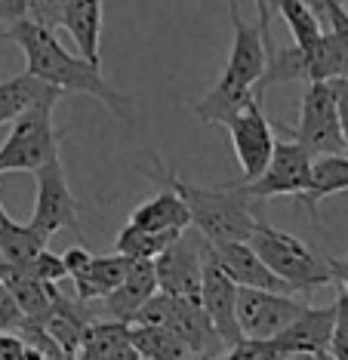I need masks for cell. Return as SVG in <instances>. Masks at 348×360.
<instances>
[{"mask_svg":"<svg viewBox=\"0 0 348 360\" xmlns=\"http://www.w3.org/2000/svg\"><path fill=\"white\" fill-rule=\"evenodd\" d=\"M130 225L148 228V231H185V228L192 225V212H188L179 191L163 188L161 194H154L151 200L139 203V207L132 210Z\"/></svg>","mask_w":348,"mask_h":360,"instance_id":"obj_20","label":"cell"},{"mask_svg":"<svg viewBox=\"0 0 348 360\" xmlns=\"http://www.w3.org/2000/svg\"><path fill=\"white\" fill-rule=\"evenodd\" d=\"M157 292V274H154V259H132L127 277L118 283V290L105 296L108 314L114 321L132 323V317L139 314V308L145 305Z\"/></svg>","mask_w":348,"mask_h":360,"instance_id":"obj_16","label":"cell"},{"mask_svg":"<svg viewBox=\"0 0 348 360\" xmlns=\"http://www.w3.org/2000/svg\"><path fill=\"white\" fill-rule=\"evenodd\" d=\"M130 262L120 252H111V256H89V262L80 271H74V290H77V299L89 305L96 299H105L108 292L118 290V283L127 277Z\"/></svg>","mask_w":348,"mask_h":360,"instance_id":"obj_18","label":"cell"},{"mask_svg":"<svg viewBox=\"0 0 348 360\" xmlns=\"http://www.w3.org/2000/svg\"><path fill=\"white\" fill-rule=\"evenodd\" d=\"M206 252L216 259V265L225 271L237 286H256V290H278L293 292L280 277L259 259V252L250 247V240H228V243H206Z\"/></svg>","mask_w":348,"mask_h":360,"instance_id":"obj_15","label":"cell"},{"mask_svg":"<svg viewBox=\"0 0 348 360\" xmlns=\"http://www.w3.org/2000/svg\"><path fill=\"white\" fill-rule=\"evenodd\" d=\"M28 15V0H0V22L4 25H13Z\"/></svg>","mask_w":348,"mask_h":360,"instance_id":"obj_34","label":"cell"},{"mask_svg":"<svg viewBox=\"0 0 348 360\" xmlns=\"http://www.w3.org/2000/svg\"><path fill=\"white\" fill-rule=\"evenodd\" d=\"M111 360H142V354H139V351H136V348H132L130 342H127V345H123V348H120V351H118V354H114Z\"/></svg>","mask_w":348,"mask_h":360,"instance_id":"obj_37","label":"cell"},{"mask_svg":"<svg viewBox=\"0 0 348 360\" xmlns=\"http://www.w3.org/2000/svg\"><path fill=\"white\" fill-rule=\"evenodd\" d=\"M330 271H333V283L348 290V259H330Z\"/></svg>","mask_w":348,"mask_h":360,"instance_id":"obj_36","label":"cell"},{"mask_svg":"<svg viewBox=\"0 0 348 360\" xmlns=\"http://www.w3.org/2000/svg\"><path fill=\"white\" fill-rule=\"evenodd\" d=\"M10 222H13V219H10V212H6V210H4V203H0V231H4V228L10 225Z\"/></svg>","mask_w":348,"mask_h":360,"instance_id":"obj_38","label":"cell"},{"mask_svg":"<svg viewBox=\"0 0 348 360\" xmlns=\"http://www.w3.org/2000/svg\"><path fill=\"white\" fill-rule=\"evenodd\" d=\"M62 89L44 84L40 77L35 75H19V77H10L0 84V127L4 124H13L22 111L35 108V105H56L62 99Z\"/></svg>","mask_w":348,"mask_h":360,"instance_id":"obj_19","label":"cell"},{"mask_svg":"<svg viewBox=\"0 0 348 360\" xmlns=\"http://www.w3.org/2000/svg\"><path fill=\"white\" fill-rule=\"evenodd\" d=\"M130 345L142 360H188L192 351L173 330L161 323H130Z\"/></svg>","mask_w":348,"mask_h":360,"instance_id":"obj_22","label":"cell"},{"mask_svg":"<svg viewBox=\"0 0 348 360\" xmlns=\"http://www.w3.org/2000/svg\"><path fill=\"white\" fill-rule=\"evenodd\" d=\"M179 234L182 231H148V228L127 222L118 234V240H114V252H120L127 259H157Z\"/></svg>","mask_w":348,"mask_h":360,"instance_id":"obj_24","label":"cell"},{"mask_svg":"<svg viewBox=\"0 0 348 360\" xmlns=\"http://www.w3.org/2000/svg\"><path fill=\"white\" fill-rule=\"evenodd\" d=\"M228 136L231 148L240 163V182H250L265 169L271 151H275V124L265 117L262 111V96H253L250 102L228 120Z\"/></svg>","mask_w":348,"mask_h":360,"instance_id":"obj_11","label":"cell"},{"mask_svg":"<svg viewBox=\"0 0 348 360\" xmlns=\"http://www.w3.org/2000/svg\"><path fill=\"white\" fill-rule=\"evenodd\" d=\"M62 262H65V271L74 274V271H80V268H84L87 262H89V250H87V247H71V250L62 256Z\"/></svg>","mask_w":348,"mask_h":360,"instance_id":"obj_35","label":"cell"},{"mask_svg":"<svg viewBox=\"0 0 348 360\" xmlns=\"http://www.w3.org/2000/svg\"><path fill=\"white\" fill-rule=\"evenodd\" d=\"M339 317H336V330H333V339H330V348L327 354L333 360H348V292L339 290Z\"/></svg>","mask_w":348,"mask_h":360,"instance_id":"obj_29","label":"cell"},{"mask_svg":"<svg viewBox=\"0 0 348 360\" xmlns=\"http://www.w3.org/2000/svg\"><path fill=\"white\" fill-rule=\"evenodd\" d=\"M311 160L314 154L296 139L275 142L265 169L250 182H237L240 191L250 200H271V198H296L299 200L309 191L311 182Z\"/></svg>","mask_w":348,"mask_h":360,"instance_id":"obj_7","label":"cell"},{"mask_svg":"<svg viewBox=\"0 0 348 360\" xmlns=\"http://www.w3.org/2000/svg\"><path fill=\"white\" fill-rule=\"evenodd\" d=\"M132 323H161L173 330L188 351L197 357H219L222 354V339L213 326L210 314L201 305V296H170V292L157 290L151 299L139 308Z\"/></svg>","mask_w":348,"mask_h":360,"instance_id":"obj_5","label":"cell"},{"mask_svg":"<svg viewBox=\"0 0 348 360\" xmlns=\"http://www.w3.org/2000/svg\"><path fill=\"white\" fill-rule=\"evenodd\" d=\"M201 305L216 326L222 345H235L240 335L237 326V283L216 265V259L204 247V271H201Z\"/></svg>","mask_w":348,"mask_h":360,"instance_id":"obj_14","label":"cell"},{"mask_svg":"<svg viewBox=\"0 0 348 360\" xmlns=\"http://www.w3.org/2000/svg\"><path fill=\"white\" fill-rule=\"evenodd\" d=\"M6 37L22 50L28 75L40 77L44 84L62 89V93L93 96V99H99L102 105H108L123 124H130V127L136 124V114H132V105L127 96L118 93V89L102 77L99 65H89L84 56H74L65 50L53 28H44L31 19H19L10 25Z\"/></svg>","mask_w":348,"mask_h":360,"instance_id":"obj_1","label":"cell"},{"mask_svg":"<svg viewBox=\"0 0 348 360\" xmlns=\"http://www.w3.org/2000/svg\"><path fill=\"white\" fill-rule=\"evenodd\" d=\"M56 105H35L13 120L10 136L0 145V176L37 173L44 163L59 158V133L53 127Z\"/></svg>","mask_w":348,"mask_h":360,"instance_id":"obj_6","label":"cell"},{"mask_svg":"<svg viewBox=\"0 0 348 360\" xmlns=\"http://www.w3.org/2000/svg\"><path fill=\"white\" fill-rule=\"evenodd\" d=\"M309 302L296 299V292L256 290L237 286V326L244 339H275L305 311Z\"/></svg>","mask_w":348,"mask_h":360,"instance_id":"obj_9","label":"cell"},{"mask_svg":"<svg viewBox=\"0 0 348 360\" xmlns=\"http://www.w3.org/2000/svg\"><path fill=\"white\" fill-rule=\"evenodd\" d=\"M204 234L188 225L161 256L154 259L157 290L170 296H201V271H204Z\"/></svg>","mask_w":348,"mask_h":360,"instance_id":"obj_12","label":"cell"},{"mask_svg":"<svg viewBox=\"0 0 348 360\" xmlns=\"http://www.w3.org/2000/svg\"><path fill=\"white\" fill-rule=\"evenodd\" d=\"M336 93V111H339V129H342V142H345V154H348V75L330 80Z\"/></svg>","mask_w":348,"mask_h":360,"instance_id":"obj_33","label":"cell"},{"mask_svg":"<svg viewBox=\"0 0 348 360\" xmlns=\"http://www.w3.org/2000/svg\"><path fill=\"white\" fill-rule=\"evenodd\" d=\"M59 28L71 34L77 53L89 65L102 62V0H71L62 13Z\"/></svg>","mask_w":348,"mask_h":360,"instance_id":"obj_17","label":"cell"},{"mask_svg":"<svg viewBox=\"0 0 348 360\" xmlns=\"http://www.w3.org/2000/svg\"><path fill=\"white\" fill-rule=\"evenodd\" d=\"M250 247L259 252V259L284 281L293 292H309L321 290V286L333 283V271H330V259L314 252L309 243L299 240L296 234H287L280 228H271L265 222H256L250 234Z\"/></svg>","mask_w":348,"mask_h":360,"instance_id":"obj_4","label":"cell"},{"mask_svg":"<svg viewBox=\"0 0 348 360\" xmlns=\"http://www.w3.org/2000/svg\"><path fill=\"white\" fill-rule=\"evenodd\" d=\"M148 179H157L167 188L182 194L188 212H192V228L204 234L206 243H228V240H250L253 228H256V212L253 200L240 191L237 182L228 185H192L185 179H179L176 173H170L161 163V158H151V169Z\"/></svg>","mask_w":348,"mask_h":360,"instance_id":"obj_3","label":"cell"},{"mask_svg":"<svg viewBox=\"0 0 348 360\" xmlns=\"http://www.w3.org/2000/svg\"><path fill=\"white\" fill-rule=\"evenodd\" d=\"M318 4L324 6V13L330 19V31L339 37V44H342L348 53V10L342 6V0H318Z\"/></svg>","mask_w":348,"mask_h":360,"instance_id":"obj_31","label":"cell"},{"mask_svg":"<svg viewBox=\"0 0 348 360\" xmlns=\"http://www.w3.org/2000/svg\"><path fill=\"white\" fill-rule=\"evenodd\" d=\"M127 342H130V323H123V321L96 323V321H89L74 360H111Z\"/></svg>","mask_w":348,"mask_h":360,"instance_id":"obj_23","label":"cell"},{"mask_svg":"<svg viewBox=\"0 0 348 360\" xmlns=\"http://www.w3.org/2000/svg\"><path fill=\"white\" fill-rule=\"evenodd\" d=\"M37 179V200H35V212H31V228L37 234H44L46 240H53L59 231H77V200H74L68 179H65L62 160H49L35 173Z\"/></svg>","mask_w":348,"mask_h":360,"instance_id":"obj_10","label":"cell"},{"mask_svg":"<svg viewBox=\"0 0 348 360\" xmlns=\"http://www.w3.org/2000/svg\"><path fill=\"white\" fill-rule=\"evenodd\" d=\"M348 191V154H318L311 160V182L302 194V203L311 219H318V203Z\"/></svg>","mask_w":348,"mask_h":360,"instance_id":"obj_21","label":"cell"},{"mask_svg":"<svg viewBox=\"0 0 348 360\" xmlns=\"http://www.w3.org/2000/svg\"><path fill=\"white\" fill-rule=\"evenodd\" d=\"M25 317L19 305H15L13 292L6 290V286H0V330H13V326H22Z\"/></svg>","mask_w":348,"mask_h":360,"instance_id":"obj_32","label":"cell"},{"mask_svg":"<svg viewBox=\"0 0 348 360\" xmlns=\"http://www.w3.org/2000/svg\"><path fill=\"white\" fill-rule=\"evenodd\" d=\"M68 4L71 0H28V15H25V19H31V22H37V25L56 31Z\"/></svg>","mask_w":348,"mask_h":360,"instance_id":"obj_30","label":"cell"},{"mask_svg":"<svg viewBox=\"0 0 348 360\" xmlns=\"http://www.w3.org/2000/svg\"><path fill=\"white\" fill-rule=\"evenodd\" d=\"M216 360H290L278 348L275 339H237L235 345L222 348Z\"/></svg>","mask_w":348,"mask_h":360,"instance_id":"obj_27","label":"cell"},{"mask_svg":"<svg viewBox=\"0 0 348 360\" xmlns=\"http://www.w3.org/2000/svg\"><path fill=\"white\" fill-rule=\"evenodd\" d=\"M46 237L37 234L31 225H19V222H10L0 231V259L6 262H28L35 259L40 250H46Z\"/></svg>","mask_w":348,"mask_h":360,"instance_id":"obj_25","label":"cell"},{"mask_svg":"<svg viewBox=\"0 0 348 360\" xmlns=\"http://www.w3.org/2000/svg\"><path fill=\"white\" fill-rule=\"evenodd\" d=\"M201 360H216V357H201Z\"/></svg>","mask_w":348,"mask_h":360,"instance_id":"obj_39","label":"cell"},{"mask_svg":"<svg viewBox=\"0 0 348 360\" xmlns=\"http://www.w3.org/2000/svg\"><path fill=\"white\" fill-rule=\"evenodd\" d=\"M228 15L231 25H235V40H231V53L225 62V71L216 80V86L197 102L194 114L204 124L213 127H225L235 114L244 108L247 102L256 96V84H259L265 62H268V46L259 25H250L240 15L237 0H228Z\"/></svg>","mask_w":348,"mask_h":360,"instance_id":"obj_2","label":"cell"},{"mask_svg":"<svg viewBox=\"0 0 348 360\" xmlns=\"http://www.w3.org/2000/svg\"><path fill=\"white\" fill-rule=\"evenodd\" d=\"M25 271H28L31 277H37V281H49V283H59L65 274V262L62 256H56V252H49V250H40L35 259H28L25 262Z\"/></svg>","mask_w":348,"mask_h":360,"instance_id":"obj_28","label":"cell"},{"mask_svg":"<svg viewBox=\"0 0 348 360\" xmlns=\"http://www.w3.org/2000/svg\"><path fill=\"white\" fill-rule=\"evenodd\" d=\"M280 127L290 139L302 142L314 158L318 154H345L342 129H339V111H336V93L330 80H311L302 93L299 108V127Z\"/></svg>","mask_w":348,"mask_h":360,"instance_id":"obj_8","label":"cell"},{"mask_svg":"<svg viewBox=\"0 0 348 360\" xmlns=\"http://www.w3.org/2000/svg\"><path fill=\"white\" fill-rule=\"evenodd\" d=\"M336 317H339V302L324 308H311L305 305V311L287 326L284 333L275 335L278 348L287 357H311V360H327V348L336 330Z\"/></svg>","mask_w":348,"mask_h":360,"instance_id":"obj_13","label":"cell"},{"mask_svg":"<svg viewBox=\"0 0 348 360\" xmlns=\"http://www.w3.org/2000/svg\"><path fill=\"white\" fill-rule=\"evenodd\" d=\"M275 4V10L284 15V22H287V28H290V34H293V44L296 46H309L311 40H318L321 37V22H318V15H314V10L305 0H268V6Z\"/></svg>","mask_w":348,"mask_h":360,"instance_id":"obj_26","label":"cell"}]
</instances>
